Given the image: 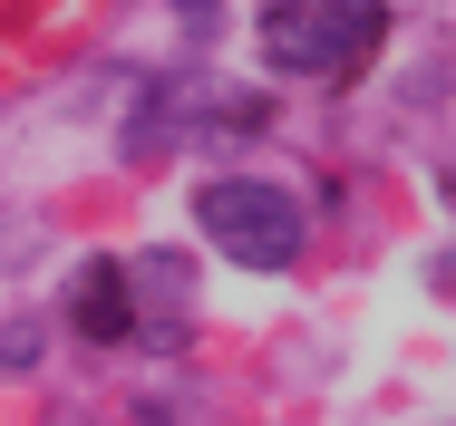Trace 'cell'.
<instances>
[{"label":"cell","instance_id":"1","mask_svg":"<svg viewBox=\"0 0 456 426\" xmlns=\"http://www.w3.org/2000/svg\"><path fill=\"white\" fill-rule=\"evenodd\" d=\"M379 49V0H273L263 10V59L291 78H340Z\"/></svg>","mask_w":456,"mask_h":426},{"label":"cell","instance_id":"2","mask_svg":"<svg viewBox=\"0 0 456 426\" xmlns=\"http://www.w3.org/2000/svg\"><path fill=\"white\" fill-rule=\"evenodd\" d=\"M194 223L214 233V253H233L243 271H291V253H301V204L281 184H253V174H214L194 194Z\"/></svg>","mask_w":456,"mask_h":426},{"label":"cell","instance_id":"3","mask_svg":"<svg viewBox=\"0 0 456 426\" xmlns=\"http://www.w3.org/2000/svg\"><path fill=\"white\" fill-rule=\"evenodd\" d=\"M69 320H78L88 340H136V310H126V261H88V271H78Z\"/></svg>","mask_w":456,"mask_h":426}]
</instances>
